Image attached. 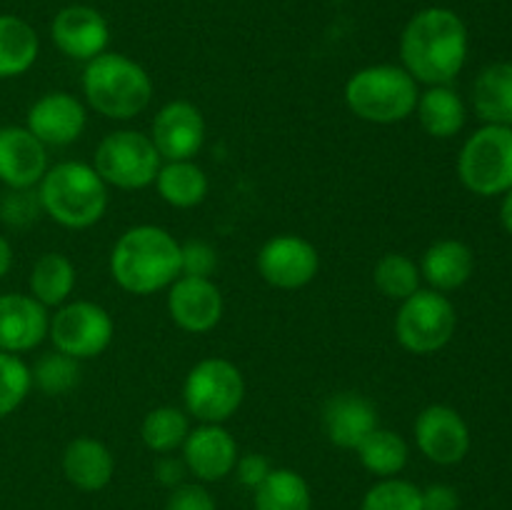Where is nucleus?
<instances>
[{"instance_id":"1","label":"nucleus","mask_w":512,"mask_h":510,"mask_svg":"<svg viewBox=\"0 0 512 510\" xmlns=\"http://www.w3.org/2000/svg\"><path fill=\"white\" fill-rule=\"evenodd\" d=\"M403 68L423 85H450L468 60V28L450 8H423L400 35Z\"/></svg>"},{"instance_id":"2","label":"nucleus","mask_w":512,"mask_h":510,"mask_svg":"<svg viewBox=\"0 0 512 510\" xmlns=\"http://www.w3.org/2000/svg\"><path fill=\"white\" fill-rule=\"evenodd\" d=\"M110 275L133 295H153L180 278V243L158 225H135L110 253Z\"/></svg>"},{"instance_id":"3","label":"nucleus","mask_w":512,"mask_h":510,"mask_svg":"<svg viewBox=\"0 0 512 510\" xmlns=\"http://www.w3.org/2000/svg\"><path fill=\"white\" fill-rule=\"evenodd\" d=\"M38 198L50 220L68 230H85L108 210V185L93 165L63 160L43 175Z\"/></svg>"},{"instance_id":"4","label":"nucleus","mask_w":512,"mask_h":510,"mask_svg":"<svg viewBox=\"0 0 512 510\" xmlns=\"http://www.w3.org/2000/svg\"><path fill=\"white\" fill-rule=\"evenodd\" d=\"M83 95L90 108L103 118L130 120L143 113L153 100V80L133 58L105 50L85 63Z\"/></svg>"},{"instance_id":"5","label":"nucleus","mask_w":512,"mask_h":510,"mask_svg":"<svg viewBox=\"0 0 512 510\" xmlns=\"http://www.w3.org/2000/svg\"><path fill=\"white\" fill-rule=\"evenodd\" d=\"M420 88L403 65H368L345 83V103L355 118L375 125H393L410 118Z\"/></svg>"},{"instance_id":"6","label":"nucleus","mask_w":512,"mask_h":510,"mask_svg":"<svg viewBox=\"0 0 512 510\" xmlns=\"http://www.w3.org/2000/svg\"><path fill=\"white\" fill-rule=\"evenodd\" d=\"M245 398L243 373L225 358H205L190 368L183 383L185 413L198 423H218L233 418Z\"/></svg>"},{"instance_id":"7","label":"nucleus","mask_w":512,"mask_h":510,"mask_svg":"<svg viewBox=\"0 0 512 510\" xmlns=\"http://www.w3.org/2000/svg\"><path fill=\"white\" fill-rule=\"evenodd\" d=\"M460 183L475 195L493 198L512 188V128L483 125L458 155Z\"/></svg>"},{"instance_id":"8","label":"nucleus","mask_w":512,"mask_h":510,"mask_svg":"<svg viewBox=\"0 0 512 510\" xmlns=\"http://www.w3.org/2000/svg\"><path fill=\"white\" fill-rule=\"evenodd\" d=\"M458 328V313L450 298L438 290L420 288L400 303L395 338L408 353L430 355L443 350Z\"/></svg>"},{"instance_id":"9","label":"nucleus","mask_w":512,"mask_h":510,"mask_svg":"<svg viewBox=\"0 0 512 510\" xmlns=\"http://www.w3.org/2000/svg\"><path fill=\"white\" fill-rule=\"evenodd\" d=\"M163 165L158 148L150 135L140 130H115L100 140L95 150L93 168L98 170L105 185L120 190H143L155 183Z\"/></svg>"},{"instance_id":"10","label":"nucleus","mask_w":512,"mask_h":510,"mask_svg":"<svg viewBox=\"0 0 512 510\" xmlns=\"http://www.w3.org/2000/svg\"><path fill=\"white\" fill-rule=\"evenodd\" d=\"M115 325L108 310L93 300H68L50 315L48 338L55 350L75 360H90L105 353L113 340Z\"/></svg>"},{"instance_id":"11","label":"nucleus","mask_w":512,"mask_h":510,"mask_svg":"<svg viewBox=\"0 0 512 510\" xmlns=\"http://www.w3.org/2000/svg\"><path fill=\"white\" fill-rule=\"evenodd\" d=\"M320 270V255L303 235L283 233L270 238L258 253V273L268 285L298 290L313 283Z\"/></svg>"},{"instance_id":"12","label":"nucleus","mask_w":512,"mask_h":510,"mask_svg":"<svg viewBox=\"0 0 512 510\" xmlns=\"http://www.w3.org/2000/svg\"><path fill=\"white\" fill-rule=\"evenodd\" d=\"M415 445L435 465H458L470 450V428L450 405H428L413 425Z\"/></svg>"},{"instance_id":"13","label":"nucleus","mask_w":512,"mask_h":510,"mask_svg":"<svg viewBox=\"0 0 512 510\" xmlns=\"http://www.w3.org/2000/svg\"><path fill=\"white\" fill-rule=\"evenodd\" d=\"M150 140L163 160H193L205 143L203 113L188 100H170L155 115Z\"/></svg>"},{"instance_id":"14","label":"nucleus","mask_w":512,"mask_h":510,"mask_svg":"<svg viewBox=\"0 0 512 510\" xmlns=\"http://www.w3.org/2000/svg\"><path fill=\"white\" fill-rule=\"evenodd\" d=\"M88 125L85 105L65 90L45 93L30 105L25 128L45 145V148H65L83 135Z\"/></svg>"},{"instance_id":"15","label":"nucleus","mask_w":512,"mask_h":510,"mask_svg":"<svg viewBox=\"0 0 512 510\" xmlns=\"http://www.w3.org/2000/svg\"><path fill=\"white\" fill-rule=\"evenodd\" d=\"M223 293L210 278L180 275L168 288V313L180 330L203 335L223 318Z\"/></svg>"},{"instance_id":"16","label":"nucleus","mask_w":512,"mask_h":510,"mask_svg":"<svg viewBox=\"0 0 512 510\" xmlns=\"http://www.w3.org/2000/svg\"><path fill=\"white\" fill-rule=\"evenodd\" d=\"M50 38H53L55 48L68 55L70 60L88 63L108 50L110 28L103 13L90 5H68L53 18Z\"/></svg>"},{"instance_id":"17","label":"nucleus","mask_w":512,"mask_h":510,"mask_svg":"<svg viewBox=\"0 0 512 510\" xmlns=\"http://www.w3.org/2000/svg\"><path fill=\"white\" fill-rule=\"evenodd\" d=\"M238 458V443L230 430L218 423H200L198 428H190L183 443L185 468L203 483H218L228 478Z\"/></svg>"},{"instance_id":"18","label":"nucleus","mask_w":512,"mask_h":510,"mask_svg":"<svg viewBox=\"0 0 512 510\" xmlns=\"http://www.w3.org/2000/svg\"><path fill=\"white\" fill-rule=\"evenodd\" d=\"M50 330V313L43 303L25 293L0 295V350L28 353L35 350Z\"/></svg>"},{"instance_id":"19","label":"nucleus","mask_w":512,"mask_h":510,"mask_svg":"<svg viewBox=\"0 0 512 510\" xmlns=\"http://www.w3.org/2000/svg\"><path fill=\"white\" fill-rule=\"evenodd\" d=\"M48 173V148L25 125L0 128V183L8 188H38Z\"/></svg>"},{"instance_id":"20","label":"nucleus","mask_w":512,"mask_h":510,"mask_svg":"<svg viewBox=\"0 0 512 510\" xmlns=\"http://www.w3.org/2000/svg\"><path fill=\"white\" fill-rule=\"evenodd\" d=\"M323 428L330 443L343 450H355L378 428V410L365 395L338 393L325 403Z\"/></svg>"},{"instance_id":"21","label":"nucleus","mask_w":512,"mask_h":510,"mask_svg":"<svg viewBox=\"0 0 512 510\" xmlns=\"http://www.w3.org/2000/svg\"><path fill=\"white\" fill-rule=\"evenodd\" d=\"M63 475L83 493H98L113 480L115 458L100 440L75 438L63 450Z\"/></svg>"},{"instance_id":"22","label":"nucleus","mask_w":512,"mask_h":510,"mask_svg":"<svg viewBox=\"0 0 512 510\" xmlns=\"http://www.w3.org/2000/svg\"><path fill=\"white\" fill-rule=\"evenodd\" d=\"M473 268V250L463 240L455 238L435 240L423 253V260H420V275L438 293H450V290L463 288L470 280V275H473Z\"/></svg>"},{"instance_id":"23","label":"nucleus","mask_w":512,"mask_h":510,"mask_svg":"<svg viewBox=\"0 0 512 510\" xmlns=\"http://www.w3.org/2000/svg\"><path fill=\"white\" fill-rule=\"evenodd\" d=\"M415 113L425 133L438 140L455 138L468 120L463 98L450 85H428V90L420 93Z\"/></svg>"},{"instance_id":"24","label":"nucleus","mask_w":512,"mask_h":510,"mask_svg":"<svg viewBox=\"0 0 512 510\" xmlns=\"http://www.w3.org/2000/svg\"><path fill=\"white\" fill-rule=\"evenodd\" d=\"M475 115L485 125L512 128V63H493L473 83Z\"/></svg>"},{"instance_id":"25","label":"nucleus","mask_w":512,"mask_h":510,"mask_svg":"<svg viewBox=\"0 0 512 510\" xmlns=\"http://www.w3.org/2000/svg\"><path fill=\"white\" fill-rule=\"evenodd\" d=\"M40 40L33 25L18 15L0 13V80L20 78L35 65Z\"/></svg>"},{"instance_id":"26","label":"nucleus","mask_w":512,"mask_h":510,"mask_svg":"<svg viewBox=\"0 0 512 510\" xmlns=\"http://www.w3.org/2000/svg\"><path fill=\"white\" fill-rule=\"evenodd\" d=\"M158 195L173 208H195L208 198V175L195 160H165L155 178Z\"/></svg>"},{"instance_id":"27","label":"nucleus","mask_w":512,"mask_h":510,"mask_svg":"<svg viewBox=\"0 0 512 510\" xmlns=\"http://www.w3.org/2000/svg\"><path fill=\"white\" fill-rule=\"evenodd\" d=\"M30 295L45 308H60L75 290V265L63 253H43L30 270Z\"/></svg>"},{"instance_id":"28","label":"nucleus","mask_w":512,"mask_h":510,"mask_svg":"<svg viewBox=\"0 0 512 510\" xmlns=\"http://www.w3.org/2000/svg\"><path fill=\"white\" fill-rule=\"evenodd\" d=\"M255 510H313L308 480L290 468H273L253 490Z\"/></svg>"},{"instance_id":"29","label":"nucleus","mask_w":512,"mask_h":510,"mask_svg":"<svg viewBox=\"0 0 512 510\" xmlns=\"http://www.w3.org/2000/svg\"><path fill=\"white\" fill-rule=\"evenodd\" d=\"M355 453H358L363 468L368 473L378 475L380 480L395 478L398 473H403L410 458V448L403 435L395 433V430L380 428V425L355 448Z\"/></svg>"},{"instance_id":"30","label":"nucleus","mask_w":512,"mask_h":510,"mask_svg":"<svg viewBox=\"0 0 512 510\" xmlns=\"http://www.w3.org/2000/svg\"><path fill=\"white\" fill-rule=\"evenodd\" d=\"M188 433V413L175 408V405H160V408L150 410L143 418V425H140V438H143L145 448L160 455H168L173 450L183 448Z\"/></svg>"},{"instance_id":"31","label":"nucleus","mask_w":512,"mask_h":510,"mask_svg":"<svg viewBox=\"0 0 512 510\" xmlns=\"http://www.w3.org/2000/svg\"><path fill=\"white\" fill-rule=\"evenodd\" d=\"M375 288L390 300L410 298L413 293H418L420 283H423V275H420V265L415 263L410 255L405 253H385L383 258L375 263Z\"/></svg>"},{"instance_id":"32","label":"nucleus","mask_w":512,"mask_h":510,"mask_svg":"<svg viewBox=\"0 0 512 510\" xmlns=\"http://www.w3.org/2000/svg\"><path fill=\"white\" fill-rule=\"evenodd\" d=\"M33 375V385L45 395H65L80 383V360L70 358V355L60 353V350H50V353L40 355L38 363L30 368Z\"/></svg>"},{"instance_id":"33","label":"nucleus","mask_w":512,"mask_h":510,"mask_svg":"<svg viewBox=\"0 0 512 510\" xmlns=\"http://www.w3.org/2000/svg\"><path fill=\"white\" fill-rule=\"evenodd\" d=\"M33 375L20 355L0 350V420L13 415L28 398Z\"/></svg>"},{"instance_id":"34","label":"nucleus","mask_w":512,"mask_h":510,"mask_svg":"<svg viewBox=\"0 0 512 510\" xmlns=\"http://www.w3.org/2000/svg\"><path fill=\"white\" fill-rule=\"evenodd\" d=\"M360 510H423V490L403 478H383L365 493Z\"/></svg>"},{"instance_id":"35","label":"nucleus","mask_w":512,"mask_h":510,"mask_svg":"<svg viewBox=\"0 0 512 510\" xmlns=\"http://www.w3.org/2000/svg\"><path fill=\"white\" fill-rule=\"evenodd\" d=\"M43 215L38 188H8L0 198V223L10 230H28Z\"/></svg>"},{"instance_id":"36","label":"nucleus","mask_w":512,"mask_h":510,"mask_svg":"<svg viewBox=\"0 0 512 510\" xmlns=\"http://www.w3.org/2000/svg\"><path fill=\"white\" fill-rule=\"evenodd\" d=\"M218 268V253L205 240H188L180 243V275L193 278H210Z\"/></svg>"},{"instance_id":"37","label":"nucleus","mask_w":512,"mask_h":510,"mask_svg":"<svg viewBox=\"0 0 512 510\" xmlns=\"http://www.w3.org/2000/svg\"><path fill=\"white\" fill-rule=\"evenodd\" d=\"M165 510H218L215 500L203 485L183 483L170 490V498L165 503Z\"/></svg>"},{"instance_id":"38","label":"nucleus","mask_w":512,"mask_h":510,"mask_svg":"<svg viewBox=\"0 0 512 510\" xmlns=\"http://www.w3.org/2000/svg\"><path fill=\"white\" fill-rule=\"evenodd\" d=\"M270 470H273V465H270V460L265 458L263 453L240 455L238 463H235V475H238L240 483L250 490L258 488V485L268 478Z\"/></svg>"},{"instance_id":"39","label":"nucleus","mask_w":512,"mask_h":510,"mask_svg":"<svg viewBox=\"0 0 512 510\" xmlns=\"http://www.w3.org/2000/svg\"><path fill=\"white\" fill-rule=\"evenodd\" d=\"M460 495L453 485L435 483L423 490V510H458Z\"/></svg>"},{"instance_id":"40","label":"nucleus","mask_w":512,"mask_h":510,"mask_svg":"<svg viewBox=\"0 0 512 510\" xmlns=\"http://www.w3.org/2000/svg\"><path fill=\"white\" fill-rule=\"evenodd\" d=\"M155 473H158V480L163 485H168V488H178V485H183L185 475H188V468H185L183 458L180 460L163 458L158 463V468H155Z\"/></svg>"},{"instance_id":"41","label":"nucleus","mask_w":512,"mask_h":510,"mask_svg":"<svg viewBox=\"0 0 512 510\" xmlns=\"http://www.w3.org/2000/svg\"><path fill=\"white\" fill-rule=\"evenodd\" d=\"M10 268H13V248H10L8 238L0 235V280L10 273Z\"/></svg>"},{"instance_id":"42","label":"nucleus","mask_w":512,"mask_h":510,"mask_svg":"<svg viewBox=\"0 0 512 510\" xmlns=\"http://www.w3.org/2000/svg\"><path fill=\"white\" fill-rule=\"evenodd\" d=\"M503 205H500V220H503V228L512 235V188L508 193H503Z\"/></svg>"}]
</instances>
